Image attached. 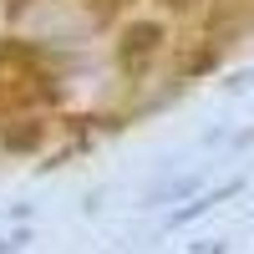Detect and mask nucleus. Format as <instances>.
<instances>
[{"label":"nucleus","mask_w":254,"mask_h":254,"mask_svg":"<svg viewBox=\"0 0 254 254\" xmlns=\"http://www.w3.org/2000/svg\"><path fill=\"white\" fill-rule=\"evenodd\" d=\"M158 46H163V26H158V20H137V26H127L117 51H122L127 66H142L147 56H158Z\"/></svg>","instance_id":"obj_1"},{"label":"nucleus","mask_w":254,"mask_h":254,"mask_svg":"<svg viewBox=\"0 0 254 254\" xmlns=\"http://www.w3.org/2000/svg\"><path fill=\"white\" fill-rule=\"evenodd\" d=\"M0 142H5L10 153H26V147H36V142H41V122H26V127H5V132H0Z\"/></svg>","instance_id":"obj_2"},{"label":"nucleus","mask_w":254,"mask_h":254,"mask_svg":"<svg viewBox=\"0 0 254 254\" xmlns=\"http://www.w3.org/2000/svg\"><path fill=\"white\" fill-rule=\"evenodd\" d=\"M163 5H168V10H193L198 0H163Z\"/></svg>","instance_id":"obj_3"}]
</instances>
